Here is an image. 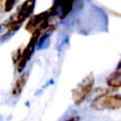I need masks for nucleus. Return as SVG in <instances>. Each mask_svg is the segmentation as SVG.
<instances>
[{
    "instance_id": "39448f33",
    "label": "nucleus",
    "mask_w": 121,
    "mask_h": 121,
    "mask_svg": "<svg viewBox=\"0 0 121 121\" xmlns=\"http://www.w3.org/2000/svg\"><path fill=\"white\" fill-rule=\"evenodd\" d=\"M49 19V16H48V12L47 10L45 11H42L38 14H35L33 16H30V18L28 19L27 23L26 24L25 26V29L27 31V32H32L34 31L42 23H43L44 21H47Z\"/></svg>"
},
{
    "instance_id": "6e6552de",
    "label": "nucleus",
    "mask_w": 121,
    "mask_h": 121,
    "mask_svg": "<svg viewBox=\"0 0 121 121\" xmlns=\"http://www.w3.org/2000/svg\"><path fill=\"white\" fill-rule=\"evenodd\" d=\"M73 9V3L72 2H59L58 9L56 15L60 19H64Z\"/></svg>"
},
{
    "instance_id": "f03ea898",
    "label": "nucleus",
    "mask_w": 121,
    "mask_h": 121,
    "mask_svg": "<svg viewBox=\"0 0 121 121\" xmlns=\"http://www.w3.org/2000/svg\"><path fill=\"white\" fill-rule=\"evenodd\" d=\"M43 32V30L40 27H37L34 31L31 32V36H30V39L26 44V46L21 51V55H20V58L19 60H17L16 64H17V71L19 73L23 72L24 68L26 67L27 61L29 60V59L31 58L32 56V53L37 45V43H38V40L41 36V34Z\"/></svg>"
},
{
    "instance_id": "f257e3e1",
    "label": "nucleus",
    "mask_w": 121,
    "mask_h": 121,
    "mask_svg": "<svg viewBox=\"0 0 121 121\" xmlns=\"http://www.w3.org/2000/svg\"><path fill=\"white\" fill-rule=\"evenodd\" d=\"M35 7V1L33 0H27L25 1L20 7H18L16 12L8 20V23L6 24L7 28V34H12L16 32L20 26H22L23 22L26 21L30 15L32 14Z\"/></svg>"
},
{
    "instance_id": "20e7f679",
    "label": "nucleus",
    "mask_w": 121,
    "mask_h": 121,
    "mask_svg": "<svg viewBox=\"0 0 121 121\" xmlns=\"http://www.w3.org/2000/svg\"><path fill=\"white\" fill-rule=\"evenodd\" d=\"M91 107L96 111L103 110H118L121 107V96L119 95L102 94L91 102Z\"/></svg>"
},
{
    "instance_id": "7ed1b4c3",
    "label": "nucleus",
    "mask_w": 121,
    "mask_h": 121,
    "mask_svg": "<svg viewBox=\"0 0 121 121\" xmlns=\"http://www.w3.org/2000/svg\"><path fill=\"white\" fill-rule=\"evenodd\" d=\"M95 78L92 74L86 76L74 89H72V100L76 105H80L93 91Z\"/></svg>"
},
{
    "instance_id": "1a4fd4ad",
    "label": "nucleus",
    "mask_w": 121,
    "mask_h": 121,
    "mask_svg": "<svg viewBox=\"0 0 121 121\" xmlns=\"http://www.w3.org/2000/svg\"><path fill=\"white\" fill-rule=\"evenodd\" d=\"M15 3H16V1H9V0H7V1H5L4 2V9H5V11H10L11 9H12V8H13V6L15 5Z\"/></svg>"
},
{
    "instance_id": "0eeeda50",
    "label": "nucleus",
    "mask_w": 121,
    "mask_h": 121,
    "mask_svg": "<svg viewBox=\"0 0 121 121\" xmlns=\"http://www.w3.org/2000/svg\"><path fill=\"white\" fill-rule=\"evenodd\" d=\"M27 79H28V72H26V73L22 74L16 79V81L14 82L13 87L11 89V95L13 96H17V95H19L22 93V91H23V89H24Z\"/></svg>"
},
{
    "instance_id": "9d476101",
    "label": "nucleus",
    "mask_w": 121,
    "mask_h": 121,
    "mask_svg": "<svg viewBox=\"0 0 121 121\" xmlns=\"http://www.w3.org/2000/svg\"><path fill=\"white\" fill-rule=\"evenodd\" d=\"M21 51H22V48L21 47H18L15 51H13L12 53V60H13V62H17V60H19L20 58V55H21Z\"/></svg>"
},
{
    "instance_id": "423d86ee",
    "label": "nucleus",
    "mask_w": 121,
    "mask_h": 121,
    "mask_svg": "<svg viewBox=\"0 0 121 121\" xmlns=\"http://www.w3.org/2000/svg\"><path fill=\"white\" fill-rule=\"evenodd\" d=\"M119 66H120V63L118 64L117 69L114 72L111 73L106 78V83L111 88L118 89L121 86V72L119 70Z\"/></svg>"
},
{
    "instance_id": "9b49d317",
    "label": "nucleus",
    "mask_w": 121,
    "mask_h": 121,
    "mask_svg": "<svg viewBox=\"0 0 121 121\" xmlns=\"http://www.w3.org/2000/svg\"><path fill=\"white\" fill-rule=\"evenodd\" d=\"M79 119L80 118H79L78 115H73V116H71V117H69V118H67L63 121H79Z\"/></svg>"
}]
</instances>
